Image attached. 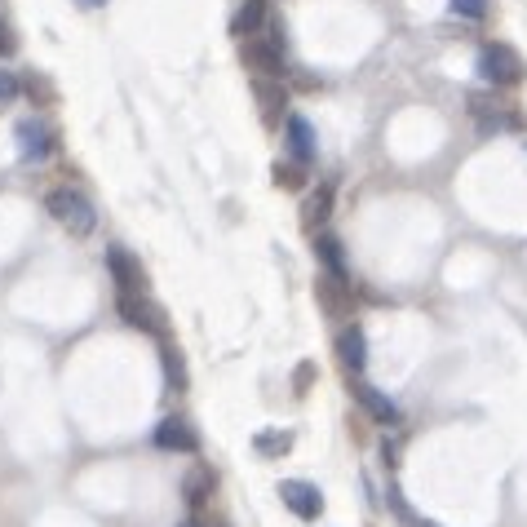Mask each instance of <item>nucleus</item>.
Instances as JSON below:
<instances>
[{
  "mask_svg": "<svg viewBox=\"0 0 527 527\" xmlns=\"http://www.w3.org/2000/svg\"><path fill=\"white\" fill-rule=\"evenodd\" d=\"M240 62L253 71V76L284 80V27L266 23L257 36L240 40Z\"/></svg>",
  "mask_w": 527,
  "mask_h": 527,
  "instance_id": "obj_1",
  "label": "nucleus"
},
{
  "mask_svg": "<svg viewBox=\"0 0 527 527\" xmlns=\"http://www.w3.org/2000/svg\"><path fill=\"white\" fill-rule=\"evenodd\" d=\"M45 213L54 217L62 231H71L76 240H85L93 235V226H98V213H93L89 195H80L76 186H54V191L45 195Z\"/></svg>",
  "mask_w": 527,
  "mask_h": 527,
  "instance_id": "obj_2",
  "label": "nucleus"
},
{
  "mask_svg": "<svg viewBox=\"0 0 527 527\" xmlns=\"http://www.w3.org/2000/svg\"><path fill=\"white\" fill-rule=\"evenodd\" d=\"M479 71H483V80H488V85L514 89V85H523L527 62H523V54L514 45H505V40H492V45L479 49Z\"/></svg>",
  "mask_w": 527,
  "mask_h": 527,
  "instance_id": "obj_3",
  "label": "nucleus"
},
{
  "mask_svg": "<svg viewBox=\"0 0 527 527\" xmlns=\"http://www.w3.org/2000/svg\"><path fill=\"white\" fill-rule=\"evenodd\" d=\"M315 302L328 319H350L355 315V284L346 275H333V271H319L315 279Z\"/></svg>",
  "mask_w": 527,
  "mask_h": 527,
  "instance_id": "obj_4",
  "label": "nucleus"
},
{
  "mask_svg": "<svg viewBox=\"0 0 527 527\" xmlns=\"http://www.w3.org/2000/svg\"><path fill=\"white\" fill-rule=\"evenodd\" d=\"M116 310H120V319H124L129 328L164 337V310L155 306L147 293H120V297H116Z\"/></svg>",
  "mask_w": 527,
  "mask_h": 527,
  "instance_id": "obj_5",
  "label": "nucleus"
},
{
  "mask_svg": "<svg viewBox=\"0 0 527 527\" xmlns=\"http://www.w3.org/2000/svg\"><path fill=\"white\" fill-rule=\"evenodd\" d=\"M107 271L116 279V293H147V271L129 248H107Z\"/></svg>",
  "mask_w": 527,
  "mask_h": 527,
  "instance_id": "obj_6",
  "label": "nucleus"
},
{
  "mask_svg": "<svg viewBox=\"0 0 527 527\" xmlns=\"http://www.w3.org/2000/svg\"><path fill=\"white\" fill-rule=\"evenodd\" d=\"M14 138H18V155H23L27 164H31V160H45V155L54 151V129H49L45 120H36V116L18 120Z\"/></svg>",
  "mask_w": 527,
  "mask_h": 527,
  "instance_id": "obj_7",
  "label": "nucleus"
},
{
  "mask_svg": "<svg viewBox=\"0 0 527 527\" xmlns=\"http://www.w3.org/2000/svg\"><path fill=\"white\" fill-rule=\"evenodd\" d=\"M350 395H355L359 403H364V412H368L372 421H381V426H399V421H403L399 403L390 399V395H381L377 386H368L364 377H355V381H350Z\"/></svg>",
  "mask_w": 527,
  "mask_h": 527,
  "instance_id": "obj_8",
  "label": "nucleus"
},
{
  "mask_svg": "<svg viewBox=\"0 0 527 527\" xmlns=\"http://www.w3.org/2000/svg\"><path fill=\"white\" fill-rule=\"evenodd\" d=\"M279 496H284V505L297 514V519H319V510H324V496H319L315 483H302V479H284L279 483Z\"/></svg>",
  "mask_w": 527,
  "mask_h": 527,
  "instance_id": "obj_9",
  "label": "nucleus"
},
{
  "mask_svg": "<svg viewBox=\"0 0 527 527\" xmlns=\"http://www.w3.org/2000/svg\"><path fill=\"white\" fill-rule=\"evenodd\" d=\"M155 448L164 452H200V434L186 417H164L155 426Z\"/></svg>",
  "mask_w": 527,
  "mask_h": 527,
  "instance_id": "obj_10",
  "label": "nucleus"
},
{
  "mask_svg": "<svg viewBox=\"0 0 527 527\" xmlns=\"http://www.w3.org/2000/svg\"><path fill=\"white\" fill-rule=\"evenodd\" d=\"M253 98H257V116H262V124H275L284 120V107H288V93H284V80H266L257 76L253 80Z\"/></svg>",
  "mask_w": 527,
  "mask_h": 527,
  "instance_id": "obj_11",
  "label": "nucleus"
},
{
  "mask_svg": "<svg viewBox=\"0 0 527 527\" xmlns=\"http://www.w3.org/2000/svg\"><path fill=\"white\" fill-rule=\"evenodd\" d=\"M337 359H341V368L350 372V377H359L368 364V337H364V328L359 324H350V328H341L337 333Z\"/></svg>",
  "mask_w": 527,
  "mask_h": 527,
  "instance_id": "obj_12",
  "label": "nucleus"
},
{
  "mask_svg": "<svg viewBox=\"0 0 527 527\" xmlns=\"http://www.w3.org/2000/svg\"><path fill=\"white\" fill-rule=\"evenodd\" d=\"M266 23H271V9H266V0H244V5L231 14V36L235 40H248V36H257Z\"/></svg>",
  "mask_w": 527,
  "mask_h": 527,
  "instance_id": "obj_13",
  "label": "nucleus"
},
{
  "mask_svg": "<svg viewBox=\"0 0 527 527\" xmlns=\"http://www.w3.org/2000/svg\"><path fill=\"white\" fill-rule=\"evenodd\" d=\"M213 488H217L213 470H209L204 461H195L191 470H186V479H182V496H186V505H191V510H200V505L213 496Z\"/></svg>",
  "mask_w": 527,
  "mask_h": 527,
  "instance_id": "obj_14",
  "label": "nucleus"
},
{
  "mask_svg": "<svg viewBox=\"0 0 527 527\" xmlns=\"http://www.w3.org/2000/svg\"><path fill=\"white\" fill-rule=\"evenodd\" d=\"M288 151H293L297 164L315 160V129H310L306 116H288Z\"/></svg>",
  "mask_w": 527,
  "mask_h": 527,
  "instance_id": "obj_15",
  "label": "nucleus"
},
{
  "mask_svg": "<svg viewBox=\"0 0 527 527\" xmlns=\"http://www.w3.org/2000/svg\"><path fill=\"white\" fill-rule=\"evenodd\" d=\"M333 217V186H319V191H310L306 195V204H302V222H306V231H319V226Z\"/></svg>",
  "mask_w": 527,
  "mask_h": 527,
  "instance_id": "obj_16",
  "label": "nucleus"
},
{
  "mask_svg": "<svg viewBox=\"0 0 527 527\" xmlns=\"http://www.w3.org/2000/svg\"><path fill=\"white\" fill-rule=\"evenodd\" d=\"M470 111H474V120H479V129H483V133L519 129V116H514V111H496L492 102H483V98H470Z\"/></svg>",
  "mask_w": 527,
  "mask_h": 527,
  "instance_id": "obj_17",
  "label": "nucleus"
},
{
  "mask_svg": "<svg viewBox=\"0 0 527 527\" xmlns=\"http://www.w3.org/2000/svg\"><path fill=\"white\" fill-rule=\"evenodd\" d=\"M315 257H319V266H324V271L346 275V253H341L337 235H315Z\"/></svg>",
  "mask_w": 527,
  "mask_h": 527,
  "instance_id": "obj_18",
  "label": "nucleus"
},
{
  "mask_svg": "<svg viewBox=\"0 0 527 527\" xmlns=\"http://www.w3.org/2000/svg\"><path fill=\"white\" fill-rule=\"evenodd\" d=\"M160 359H164V386H169L173 395H178V390H186V364H182V350L173 346V341H164Z\"/></svg>",
  "mask_w": 527,
  "mask_h": 527,
  "instance_id": "obj_19",
  "label": "nucleus"
},
{
  "mask_svg": "<svg viewBox=\"0 0 527 527\" xmlns=\"http://www.w3.org/2000/svg\"><path fill=\"white\" fill-rule=\"evenodd\" d=\"M253 443H257V452H262V457H284V452L293 448V434H288V430H262Z\"/></svg>",
  "mask_w": 527,
  "mask_h": 527,
  "instance_id": "obj_20",
  "label": "nucleus"
},
{
  "mask_svg": "<svg viewBox=\"0 0 527 527\" xmlns=\"http://www.w3.org/2000/svg\"><path fill=\"white\" fill-rule=\"evenodd\" d=\"M275 186H279V191H302V186H306V164H284V160H279L275 164Z\"/></svg>",
  "mask_w": 527,
  "mask_h": 527,
  "instance_id": "obj_21",
  "label": "nucleus"
},
{
  "mask_svg": "<svg viewBox=\"0 0 527 527\" xmlns=\"http://www.w3.org/2000/svg\"><path fill=\"white\" fill-rule=\"evenodd\" d=\"M452 14H461V18H488V0H452Z\"/></svg>",
  "mask_w": 527,
  "mask_h": 527,
  "instance_id": "obj_22",
  "label": "nucleus"
},
{
  "mask_svg": "<svg viewBox=\"0 0 527 527\" xmlns=\"http://www.w3.org/2000/svg\"><path fill=\"white\" fill-rule=\"evenodd\" d=\"M18 93H23V80H18L14 71H0V107H9Z\"/></svg>",
  "mask_w": 527,
  "mask_h": 527,
  "instance_id": "obj_23",
  "label": "nucleus"
},
{
  "mask_svg": "<svg viewBox=\"0 0 527 527\" xmlns=\"http://www.w3.org/2000/svg\"><path fill=\"white\" fill-rule=\"evenodd\" d=\"M315 381V364H297L293 372V386H297V395H306V386Z\"/></svg>",
  "mask_w": 527,
  "mask_h": 527,
  "instance_id": "obj_24",
  "label": "nucleus"
},
{
  "mask_svg": "<svg viewBox=\"0 0 527 527\" xmlns=\"http://www.w3.org/2000/svg\"><path fill=\"white\" fill-rule=\"evenodd\" d=\"M27 93H31V98H45V102L54 98V89H49V80H40V76H31V80H27Z\"/></svg>",
  "mask_w": 527,
  "mask_h": 527,
  "instance_id": "obj_25",
  "label": "nucleus"
},
{
  "mask_svg": "<svg viewBox=\"0 0 527 527\" xmlns=\"http://www.w3.org/2000/svg\"><path fill=\"white\" fill-rule=\"evenodd\" d=\"M0 54H14V31L0 23Z\"/></svg>",
  "mask_w": 527,
  "mask_h": 527,
  "instance_id": "obj_26",
  "label": "nucleus"
},
{
  "mask_svg": "<svg viewBox=\"0 0 527 527\" xmlns=\"http://www.w3.org/2000/svg\"><path fill=\"white\" fill-rule=\"evenodd\" d=\"M76 5H80V9H102L107 0H76Z\"/></svg>",
  "mask_w": 527,
  "mask_h": 527,
  "instance_id": "obj_27",
  "label": "nucleus"
},
{
  "mask_svg": "<svg viewBox=\"0 0 527 527\" xmlns=\"http://www.w3.org/2000/svg\"><path fill=\"white\" fill-rule=\"evenodd\" d=\"M178 527H204L200 519H186V523H178Z\"/></svg>",
  "mask_w": 527,
  "mask_h": 527,
  "instance_id": "obj_28",
  "label": "nucleus"
}]
</instances>
